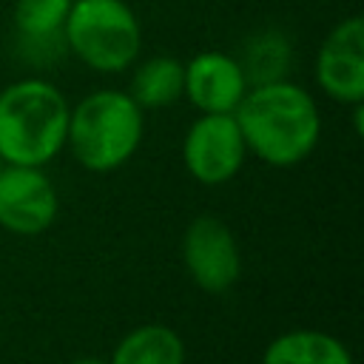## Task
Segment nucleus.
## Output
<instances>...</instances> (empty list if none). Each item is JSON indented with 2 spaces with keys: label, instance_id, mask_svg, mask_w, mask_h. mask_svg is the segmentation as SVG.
<instances>
[{
  "label": "nucleus",
  "instance_id": "obj_4",
  "mask_svg": "<svg viewBox=\"0 0 364 364\" xmlns=\"http://www.w3.org/2000/svg\"><path fill=\"white\" fill-rule=\"evenodd\" d=\"M63 40L82 65L100 74H117L136 63L142 26L125 0H71Z\"/></svg>",
  "mask_w": 364,
  "mask_h": 364
},
{
  "label": "nucleus",
  "instance_id": "obj_16",
  "mask_svg": "<svg viewBox=\"0 0 364 364\" xmlns=\"http://www.w3.org/2000/svg\"><path fill=\"white\" fill-rule=\"evenodd\" d=\"M0 165H3V159H0Z\"/></svg>",
  "mask_w": 364,
  "mask_h": 364
},
{
  "label": "nucleus",
  "instance_id": "obj_7",
  "mask_svg": "<svg viewBox=\"0 0 364 364\" xmlns=\"http://www.w3.org/2000/svg\"><path fill=\"white\" fill-rule=\"evenodd\" d=\"M57 191L43 168L0 165V228L17 236H37L57 219Z\"/></svg>",
  "mask_w": 364,
  "mask_h": 364
},
{
  "label": "nucleus",
  "instance_id": "obj_6",
  "mask_svg": "<svg viewBox=\"0 0 364 364\" xmlns=\"http://www.w3.org/2000/svg\"><path fill=\"white\" fill-rule=\"evenodd\" d=\"M182 262L205 293H225L242 273L239 245L230 228L216 216H196L182 236Z\"/></svg>",
  "mask_w": 364,
  "mask_h": 364
},
{
  "label": "nucleus",
  "instance_id": "obj_8",
  "mask_svg": "<svg viewBox=\"0 0 364 364\" xmlns=\"http://www.w3.org/2000/svg\"><path fill=\"white\" fill-rule=\"evenodd\" d=\"M318 88L341 102H364V20L358 14L336 23L316 54Z\"/></svg>",
  "mask_w": 364,
  "mask_h": 364
},
{
  "label": "nucleus",
  "instance_id": "obj_12",
  "mask_svg": "<svg viewBox=\"0 0 364 364\" xmlns=\"http://www.w3.org/2000/svg\"><path fill=\"white\" fill-rule=\"evenodd\" d=\"M236 60L245 71L247 88L287 80V71L293 65V43L279 28H262L242 43V54Z\"/></svg>",
  "mask_w": 364,
  "mask_h": 364
},
{
  "label": "nucleus",
  "instance_id": "obj_3",
  "mask_svg": "<svg viewBox=\"0 0 364 364\" xmlns=\"http://www.w3.org/2000/svg\"><path fill=\"white\" fill-rule=\"evenodd\" d=\"M142 128V108L131 100L128 91L100 88L85 94L68 111L65 145L82 168L108 173L136 154Z\"/></svg>",
  "mask_w": 364,
  "mask_h": 364
},
{
  "label": "nucleus",
  "instance_id": "obj_9",
  "mask_svg": "<svg viewBox=\"0 0 364 364\" xmlns=\"http://www.w3.org/2000/svg\"><path fill=\"white\" fill-rule=\"evenodd\" d=\"M245 91V71L225 51H199L185 63V97L202 114H233Z\"/></svg>",
  "mask_w": 364,
  "mask_h": 364
},
{
  "label": "nucleus",
  "instance_id": "obj_1",
  "mask_svg": "<svg viewBox=\"0 0 364 364\" xmlns=\"http://www.w3.org/2000/svg\"><path fill=\"white\" fill-rule=\"evenodd\" d=\"M233 117L247 151L273 168L299 165L318 145V105L310 91L290 80L250 85Z\"/></svg>",
  "mask_w": 364,
  "mask_h": 364
},
{
  "label": "nucleus",
  "instance_id": "obj_5",
  "mask_svg": "<svg viewBox=\"0 0 364 364\" xmlns=\"http://www.w3.org/2000/svg\"><path fill=\"white\" fill-rule=\"evenodd\" d=\"M245 156L247 145L233 114H199L182 139V162L202 185L233 179Z\"/></svg>",
  "mask_w": 364,
  "mask_h": 364
},
{
  "label": "nucleus",
  "instance_id": "obj_15",
  "mask_svg": "<svg viewBox=\"0 0 364 364\" xmlns=\"http://www.w3.org/2000/svg\"><path fill=\"white\" fill-rule=\"evenodd\" d=\"M71 364H108V361L94 358V355H85V358H77V361H71Z\"/></svg>",
  "mask_w": 364,
  "mask_h": 364
},
{
  "label": "nucleus",
  "instance_id": "obj_14",
  "mask_svg": "<svg viewBox=\"0 0 364 364\" xmlns=\"http://www.w3.org/2000/svg\"><path fill=\"white\" fill-rule=\"evenodd\" d=\"M71 0H17L14 3V34L17 40L63 37Z\"/></svg>",
  "mask_w": 364,
  "mask_h": 364
},
{
  "label": "nucleus",
  "instance_id": "obj_13",
  "mask_svg": "<svg viewBox=\"0 0 364 364\" xmlns=\"http://www.w3.org/2000/svg\"><path fill=\"white\" fill-rule=\"evenodd\" d=\"M108 364H185V344L165 324H142L122 336Z\"/></svg>",
  "mask_w": 364,
  "mask_h": 364
},
{
  "label": "nucleus",
  "instance_id": "obj_10",
  "mask_svg": "<svg viewBox=\"0 0 364 364\" xmlns=\"http://www.w3.org/2000/svg\"><path fill=\"white\" fill-rule=\"evenodd\" d=\"M128 94L142 111L168 108L179 102L185 97V63L171 54H156L136 63L128 82Z\"/></svg>",
  "mask_w": 364,
  "mask_h": 364
},
{
  "label": "nucleus",
  "instance_id": "obj_2",
  "mask_svg": "<svg viewBox=\"0 0 364 364\" xmlns=\"http://www.w3.org/2000/svg\"><path fill=\"white\" fill-rule=\"evenodd\" d=\"M68 100L40 77L17 80L0 91V159L43 168L65 148Z\"/></svg>",
  "mask_w": 364,
  "mask_h": 364
},
{
  "label": "nucleus",
  "instance_id": "obj_11",
  "mask_svg": "<svg viewBox=\"0 0 364 364\" xmlns=\"http://www.w3.org/2000/svg\"><path fill=\"white\" fill-rule=\"evenodd\" d=\"M262 364H353V355L330 333L290 330L264 347Z\"/></svg>",
  "mask_w": 364,
  "mask_h": 364
}]
</instances>
